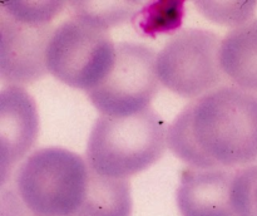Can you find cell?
Here are the masks:
<instances>
[{"instance_id": "obj_1", "label": "cell", "mask_w": 257, "mask_h": 216, "mask_svg": "<svg viewBox=\"0 0 257 216\" xmlns=\"http://www.w3.org/2000/svg\"><path fill=\"white\" fill-rule=\"evenodd\" d=\"M173 155L190 167L237 168L257 161V93L222 85L188 103L167 133Z\"/></svg>"}, {"instance_id": "obj_2", "label": "cell", "mask_w": 257, "mask_h": 216, "mask_svg": "<svg viewBox=\"0 0 257 216\" xmlns=\"http://www.w3.org/2000/svg\"><path fill=\"white\" fill-rule=\"evenodd\" d=\"M167 133L166 123L152 108L130 117L100 115L88 138L87 163L95 175L127 180L162 157Z\"/></svg>"}, {"instance_id": "obj_3", "label": "cell", "mask_w": 257, "mask_h": 216, "mask_svg": "<svg viewBox=\"0 0 257 216\" xmlns=\"http://www.w3.org/2000/svg\"><path fill=\"white\" fill-rule=\"evenodd\" d=\"M90 175L88 163L77 153L40 148L17 168L15 195H10L30 216H73L87 198Z\"/></svg>"}, {"instance_id": "obj_4", "label": "cell", "mask_w": 257, "mask_h": 216, "mask_svg": "<svg viewBox=\"0 0 257 216\" xmlns=\"http://www.w3.org/2000/svg\"><path fill=\"white\" fill-rule=\"evenodd\" d=\"M114 60L115 45L108 29L79 15L55 28L45 55L50 74L87 92L105 79Z\"/></svg>"}, {"instance_id": "obj_5", "label": "cell", "mask_w": 257, "mask_h": 216, "mask_svg": "<svg viewBox=\"0 0 257 216\" xmlns=\"http://www.w3.org/2000/svg\"><path fill=\"white\" fill-rule=\"evenodd\" d=\"M221 43L216 33L200 28L173 34L157 54L161 84L183 98H200L222 87Z\"/></svg>"}, {"instance_id": "obj_6", "label": "cell", "mask_w": 257, "mask_h": 216, "mask_svg": "<svg viewBox=\"0 0 257 216\" xmlns=\"http://www.w3.org/2000/svg\"><path fill=\"white\" fill-rule=\"evenodd\" d=\"M160 88L155 50L140 43L122 42L115 45L109 74L87 94L102 115L130 117L148 110Z\"/></svg>"}, {"instance_id": "obj_7", "label": "cell", "mask_w": 257, "mask_h": 216, "mask_svg": "<svg viewBox=\"0 0 257 216\" xmlns=\"http://www.w3.org/2000/svg\"><path fill=\"white\" fill-rule=\"evenodd\" d=\"M52 24L19 19L0 9V75L8 85L37 82L48 72Z\"/></svg>"}, {"instance_id": "obj_8", "label": "cell", "mask_w": 257, "mask_h": 216, "mask_svg": "<svg viewBox=\"0 0 257 216\" xmlns=\"http://www.w3.org/2000/svg\"><path fill=\"white\" fill-rule=\"evenodd\" d=\"M39 133V116L32 95L22 85H5L0 93L2 185L33 147Z\"/></svg>"}, {"instance_id": "obj_9", "label": "cell", "mask_w": 257, "mask_h": 216, "mask_svg": "<svg viewBox=\"0 0 257 216\" xmlns=\"http://www.w3.org/2000/svg\"><path fill=\"white\" fill-rule=\"evenodd\" d=\"M233 168H195L182 171L177 206L182 216H236L232 190Z\"/></svg>"}, {"instance_id": "obj_10", "label": "cell", "mask_w": 257, "mask_h": 216, "mask_svg": "<svg viewBox=\"0 0 257 216\" xmlns=\"http://www.w3.org/2000/svg\"><path fill=\"white\" fill-rule=\"evenodd\" d=\"M220 63L236 87L257 92V19L230 30L221 43Z\"/></svg>"}, {"instance_id": "obj_11", "label": "cell", "mask_w": 257, "mask_h": 216, "mask_svg": "<svg viewBox=\"0 0 257 216\" xmlns=\"http://www.w3.org/2000/svg\"><path fill=\"white\" fill-rule=\"evenodd\" d=\"M131 213L130 182L103 177L92 171L87 198L73 216H131Z\"/></svg>"}, {"instance_id": "obj_12", "label": "cell", "mask_w": 257, "mask_h": 216, "mask_svg": "<svg viewBox=\"0 0 257 216\" xmlns=\"http://www.w3.org/2000/svg\"><path fill=\"white\" fill-rule=\"evenodd\" d=\"M183 14L182 2H156L141 8L132 20L138 33L155 37L180 28Z\"/></svg>"}, {"instance_id": "obj_13", "label": "cell", "mask_w": 257, "mask_h": 216, "mask_svg": "<svg viewBox=\"0 0 257 216\" xmlns=\"http://www.w3.org/2000/svg\"><path fill=\"white\" fill-rule=\"evenodd\" d=\"M140 3H73L74 15L87 18L104 29L133 19Z\"/></svg>"}, {"instance_id": "obj_14", "label": "cell", "mask_w": 257, "mask_h": 216, "mask_svg": "<svg viewBox=\"0 0 257 216\" xmlns=\"http://www.w3.org/2000/svg\"><path fill=\"white\" fill-rule=\"evenodd\" d=\"M232 202L236 216H257V163L237 168Z\"/></svg>"}, {"instance_id": "obj_15", "label": "cell", "mask_w": 257, "mask_h": 216, "mask_svg": "<svg viewBox=\"0 0 257 216\" xmlns=\"http://www.w3.org/2000/svg\"><path fill=\"white\" fill-rule=\"evenodd\" d=\"M65 7L63 2H3L0 8L8 14L19 19L52 24V20Z\"/></svg>"}, {"instance_id": "obj_16", "label": "cell", "mask_w": 257, "mask_h": 216, "mask_svg": "<svg viewBox=\"0 0 257 216\" xmlns=\"http://www.w3.org/2000/svg\"><path fill=\"white\" fill-rule=\"evenodd\" d=\"M196 5L198 9L216 23L227 25L245 24L246 20L252 17L256 3H236V4H220V3H200Z\"/></svg>"}]
</instances>
